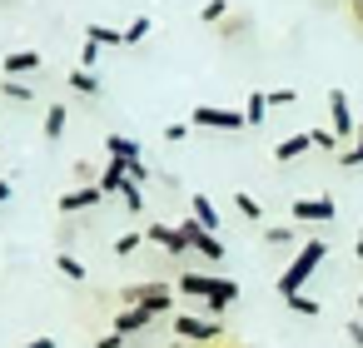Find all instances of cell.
Returning <instances> with one entry per match:
<instances>
[{
	"label": "cell",
	"mask_w": 363,
	"mask_h": 348,
	"mask_svg": "<svg viewBox=\"0 0 363 348\" xmlns=\"http://www.w3.org/2000/svg\"><path fill=\"white\" fill-rule=\"evenodd\" d=\"M174 288L189 293V298H204L209 313H224L229 303H239V284L234 279H219V274H179Z\"/></svg>",
	"instance_id": "6da1fadb"
},
{
	"label": "cell",
	"mask_w": 363,
	"mask_h": 348,
	"mask_svg": "<svg viewBox=\"0 0 363 348\" xmlns=\"http://www.w3.org/2000/svg\"><path fill=\"white\" fill-rule=\"evenodd\" d=\"M323 254H328V239H323V234H318V239H308V244L294 254V264H289V269L274 279V288H279L284 298H289V293H303V284L313 279V269L323 264Z\"/></svg>",
	"instance_id": "7a4b0ae2"
},
{
	"label": "cell",
	"mask_w": 363,
	"mask_h": 348,
	"mask_svg": "<svg viewBox=\"0 0 363 348\" xmlns=\"http://www.w3.org/2000/svg\"><path fill=\"white\" fill-rule=\"evenodd\" d=\"M189 125H194V130H224V135H234V130H244V110H224V105H194V110H189Z\"/></svg>",
	"instance_id": "3957f363"
},
{
	"label": "cell",
	"mask_w": 363,
	"mask_h": 348,
	"mask_svg": "<svg viewBox=\"0 0 363 348\" xmlns=\"http://www.w3.org/2000/svg\"><path fill=\"white\" fill-rule=\"evenodd\" d=\"M120 298L130 303V308H160V313H169L174 308V293H169V284H130V288H120Z\"/></svg>",
	"instance_id": "277c9868"
},
{
	"label": "cell",
	"mask_w": 363,
	"mask_h": 348,
	"mask_svg": "<svg viewBox=\"0 0 363 348\" xmlns=\"http://www.w3.org/2000/svg\"><path fill=\"white\" fill-rule=\"evenodd\" d=\"M105 150H110V159H115V164H125V169H130V179H140V184L150 179V169H145V159H140V145H135V140L110 135V140H105Z\"/></svg>",
	"instance_id": "5b68a950"
},
{
	"label": "cell",
	"mask_w": 363,
	"mask_h": 348,
	"mask_svg": "<svg viewBox=\"0 0 363 348\" xmlns=\"http://www.w3.org/2000/svg\"><path fill=\"white\" fill-rule=\"evenodd\" d=\"M328 115H333V125H328V130H333V140H338V150H343V145L353 140V130H358V125H353V110H348V95H343V90H328Z\"/></svg>",
	"instance_id": "8992f818"
},
{
	"label": "cell",
	"mask_w": 363,
	"mask_h": 348,
	"mask_svg": "<svg viewBox=\"0 0 363 348\" xmlns=\"http://www.w3.org/2000/svg\"><path fill=\"white\" fill-rule=\"evenodd\" d=\"M338 214V204L328 199V194H313V199H294V219L298 224H328Z\"/></svg>",
	"instance_id": "52a82bcc"
},
{
	"label": "cell",
	"mask_w": 363,
	"mask_h": 348,
	"mask_svg": "<svg viewBox=\"0 0 363 348\" xmlns=\"http://www.w3.org/2000/svg\"><path fill=\"white\" fill-rule=\"evenodd\" d=\"M179 234H184V244L194 249V254H204V259H224V244L204 229V224H194V219H184L179 224Z\"/></svg>",
	"instance_id": "ba28073f"
},
{
	"label": "cell",
	"mask_w": 363,
	"mask_h": 348,
	"mask_svg": "<svg viewBox=\"0 0 363 348\" xmlns=\"http://www.w3.org/2000/svg\"><path fill=\"white\" fill-rule=\"evenodd\" d=\"M174 333H179L184 343H189V338H194V343H204V338H219V323H214V318H194V313H179V318H174Z\"/></svg>",
	"instance_id": "9c48e42d"
},
{
	"label": "cell",
	"mask_w": 363,
	"mask_h": 348,
	"mask_svg": "<svg viewBox=\"0 0 363 348\" xmlns=\"http://www.w3.org/2000/svg\"><path fill=\"white\" fill-rule=\"evenodd\" d=\"M145 239H150V244H160V249H164V254H174V259L189 249V244H184V234H179V224H150V229H145Z\"/></svg>",
	"instance_id": "30bf717a"
},
{
	"label": "cell",
	"mask_w": 363,
	"mask_h": 348,
	"mask_svg": "<svg viewBox=\"0 0 363 348\" xmlns=\"http://www.w3.org/2000/svg\"><path fill=\"white\" fill-rule=\"evenodd\" d=\"M105 199V189L100 184H85V189H70V194H60V214H80V209H95Z\"/></svg>",
	"instance_id": "8fae6325"
},
{
	"label": "cell",
	"mask_w": 363,
	"mask_h": 348,
	"mask_svg": "<svg viewBox=\"0 0 363 348\" xmlns=\"http://www.w3.org/2000/svg\"><path fill=\"white\" fill-rule=\"evenodd\" d=\"M155 313H160V308H125V313H115V333H125V338H130V333L150 328V323H155Z\"/></svg>",
	"instance_id": "7c38bea8"
},
{
	"label": "cell",
	"mask_w": 363,
	"mask_h": 348,
	"mask_svg": "<svg viewBox=\"0 0 363 348\" xmlns=\"http://www.w3.org/2000/svg\"><path fill=\"white\" fill-rule=\"evenodd\" d=\"M0 70L6 75H40V50H16V55L0 60Z\"/></svg>",
	"instance_id": "4fadbf2b"
},
{
	"label": "cell",
	"mask_w": 363,
	"mask_h": 348,
	"mask_svg": "<svg viewBox=\"0 0 363 348\" xmlns=\"http://www.w3.org/2000/svg\"><path fill=\"white\" fill-rule=\"evenodd\" d=\"M308 150H313V135H289V140L274 145V159H279V164H294V159L308 155Z\"/></svg>",
	"instance_id": "5bb4252c"
},
{
	"label": "cell",
	"mask_w": 363,
	"mask_h": 348,
	"mask_svg": "<svg viewBox=\"0 0 363 348\" xmlns=\"http://www.w3.org/2000/svg\"><path fill=\"white\" fill-rule=\"evenodd\" d=\"M189 219H194V224H204L209 234H219V214H214L209 194H194V199H189Z\"/></svg>",
	"instance_id": "9a60e30c"
},
{
	"label": "cell",
	"mask_w": 363,
	"mask_h": 348,
	"mask_svg": "<svg viewBox=\"0 0 363 348\" xmlns=\"http://www.w3.org/2000/svg\"><path fill=\"white\" fill-rule=\"evenodd\" d=\"M85 40L100 45V50H120L125 45V30H110V26H85Z\"/></svg>",
	"instance_id": "2e32d148"
},
{
	"label": "cell",
	"mask_w": 363,
	"mask_h": 348,
	"mask_svg": "<svg viewBox=\"0 0 363 348\" xmlns=\"http://www.w3.org/2000/svg\"><path fill=\"white\" fill-rule=\"evenodd\" d=\"M264 120H269V95L254 90V95L244 100V125H264Z\"/></svg>",
	"instance_id": "e0dca14e"
},
{
	"label": "cell",
	"mask_w": 363,
	"mask_h": 348,
	"mask_svg": "<svg viewBox=\"0 0 363 348\" xmlns=\"http://www.w3.org/2000/svg\"><path fill=\"white\" fill-rule=\"evenodd\" d=\"M125 184H130V169L110 159V164H105V174H100V189H105V194H120Z\"/></svg>",
	"instance_id": "ac0fdd59"
},
{
	"label": "cell",
	"mask_w": 363,
	"mask_h": 348,
	"mask_svg": "<svg viewBox=\"0 0 363 348\" xmlns=\"http://www.w3.org/2000/svg\"><path fill=\"white\" fill-rule=\"evenodd\" d=\"M338 164H348V169H358L363 164V120H358V130H353V140L338 150Z\"/></svg>",
	"instance_id": "d6986e66"
},
{
	"label": "cell",
	"mask_w": 363,
	"mask_h": 348,
	"mask_svg": "<svg viewBox=\"0 0 363 348\" xmlns=\"http://www.w3.org/2000/svg\"><path fill=\"white\" fill-rule=\"evenodd\" d=\"M65 125H70V110H65V105H50V110H45V140H60Z\"/></svg>",
	"instance_id": "ffe728a7"
},
{
	"label": "cell",
	"mask_w": 363,
	"mask_h": 348,
	"mask_svg": "<svg viewBox=\"0 0 363 348\" xmlns=\"http://www.w3.org/2000/svg\"><path fill=\"white\" fill-rule=\"evenodd\" d=\"M65 80H70V90H80V95H100V75H95V70H70Z\"/></svg>",
	"instance_id": "44dd1931"
},
{
	"label": "cell",
	"mask_w": 363,
	"mask_h": 348,
	"mask_svg": "<svg viewBox=\"0 0 363 348\" xmlns=\"http://www.w3.org/2000/svg\"><path fill=\"white\" fill-rule=\"evenodd\" d=\"M120 204H125L130 214H140V209H145V184H140V179H130V184L120 189Z\"/></svg>",
	"instance_id": "7402d4cb"
},
{
	"label": "cell",
	"mask_w": 363,
	"mask_h": 348,
	"mask_svg": "<svg viewBox=\"0 0 363 348\" xmlns=\"http://www.w3.org/2000/svg\"><path fill=\"white\" fill-rule=\"evenodd\" d=\"M55 269H60L70 284H85V264H80L75 254H60V259H55Z\"/></svg>",
	"instance_id": "603a6c76"
},
{
	"label": "cell",
	"mask_w": 363,
	"mask_h": 348,
	"mask_svg": "<svg viewBox=\"0 0 363 348\" xmlns=\"http://www.w3.org/2000/svg\"><path fill=\"white\" fill-rule=\"evenodd\" d=\"M284 303H289L298 318H318V298H308V293H289Z\"/></svg>",
	"instance_id": "cb8c5ba5"
},
{
	"label": "cell",
	"mask_w": 363,
	"mask_h": 348,
	"mask_svg": "<svg viewBox=\"0 0 363 348\" xmlns=\"http://www.w3.org/2000/svg\"><path fill=\"white\" fill-rule=\"evenodd\" d=\"M0 95H6V100H21V105H26V100H35V90H30V85H21V80H0Z\"/></svg>",
	"instance_id": "d4e9b609"
},
{
	"label": "cell",
	"mask_w": 363,
	"mask_h": 348,
	"mask_svg": "<svg viewBox=\"0 0 363 348\" xmlns=\"http://www.w3.org/2000/svg\"><path fill=\"white\" fill-rule=\"evenodd\" d=\"M150 30H155V26H150V16H140V21H130V26H125V45H140V40H145Z\"/></svg>",
	"instance_id": "484cf974"
},
{
	"label": "cell",
	"mask_w": 363,
	"mask_h": 348,
	"mask_svg": "<svg viewBox=\"0 0 363 348\" xmlns=\"http://www.w3.org/2000/svg\"><path fill=\"white\" fill-rule=\"evenodd\" d=\"M264 244H274V249H289V244H294V229H289V224H274V229H264Z\"/></svg>",
	"instance_id": "4316f807"
},
{
	"label": "cell",
	"mask_w": 363,
	"mask_h": 348,
	"mask_svg": "<svg viewBox=\"0 0 363 348\" xmlns=\"http://www.w3.org/2000/svg\"><path fill=\"white\" fill-rule=\"evenodd\" d=\"M234 204H239V214H244V219H264V204H259L254 194H234Z\"/></svg>",
	"instance_id": "83f0119b"
},
{
	"label": "cell",
	"mask_w": 363,
	"mask_h": 348,
	"mask_svg": "<svg viewBox=\"0 0 363 348\" xmlns=\"http://www.w3.org/2000/svg\"><path fill=\"white\" fill-rule=\"evenodd\" d=\"M140 244H145V234H120V239H115V259H130Z\"/></svg>",
	"instance_id": "f1b7e54d"
},
{
	"label": "cell",
	"mask_w": 363,
	"mask_h": 348,
	"mask_svg": "<svg viewBox=\"0 0 363 348\" xmlns=\"http://www.w3.org/2000/svg\"><path fill=\"white\" fill-rule=\"evenodd\" d=\"M313 135V150H323V155H338V140H333V130H308Z\"/></svg>",
	"instance_id": "f546056e"
},
{
	"label": "cell",
	"mask_w": 363,
	"mask_h": 348,
	"mask_svg": "<svg viewBox=\"0 0 363 348\" xmlns=\"http://www.w3.org/2000/svg\"><path fill=\"white\" fill-rule=\"evenodd\" d=\"M294 100H298L294 90H269V110H289Z\"/></svg>",
	"instance_id": "4dcf8cb0"
},
{
	"label": "cell",
	"mask_w": 363,
	"mask_h": 348,
	"mask_svg": "<svg viewBox=\"0 0 363 348\" xmlns=\"http://www.w3.org/2000/svg\"><path fill=\"white\" fill-rule=\"evenodd\" d=\"M229 16V0H209V6H204V21L214 26V21H224Z\"/></svg>",
	"instance_id": "1f68e13d"
},
{
	"label": "cell",
	"mask_w": 363,
	"mask_h": 348,
	"mask_svg": "<svg viewBox=\"0 0 363 348\" xmlns=\"http://www.w3.org/2000/svg\"><path fill=\"white\" fill-rule=\"evenodd\" d=\"M343 333H348V343H358V348H363V323H358V318H348V323H343Z\"/></svg>",
	"instance_id": "d6a6232c"
},
{
	"label": "cell",
	"mask_w": 363,
	"mask_h": 348,
	"mask_svg": "<svg viewBox=\"0 0 363 348\" xmlns=\"http://www.w3.org/2000/svg\"><path fill=\"white\" fill-rule=\"evenodd\" d=\"M184 135H189V125H164V140H169V145H179Z\"/></svg>",
	"instance_id": "836d02e7"
},
{
	"label": "cell",
	"mask_w": 363,
	"mask_h": 348,
	"mask_svg": "<svg viewBox=\"0 0 363 348\" xmlns=\"http://www.w3.org/2000/svg\"><path fill=\"white\" fill-rule=\"evenodd\" d=\"M100 348H125V333H110V338H100Z\"/></svg>",
	"instance_id": "e575fe53"
},
{
	"label": "cell",
	"mask_w": 363,
	"mask_h": 348,
	"mask_svg": "<svg viewBox=\"0 0 363 348\" xmlns=\"http://www.w3.org/2000/svg\"><path fill=\"white\" fill-rule=\"evenodd\" d=\"M26 348H55V338H30Z\"/></svg>",
	"instance_id": "d590c367"
},
{
	"label": "cell",
	"mask_w": 363,
	"mask_h": 348,
	"mask_svg": "<svg viewBox=\"0 0 363 348\" xmlns=\"http://www.w3.org/2000/svg\"><path fill=\"white\" fill-rule=\"evenodd\" d=\"M11 199V179H0V204H6Z\"/></svg>",
	"instance_id": "8d00e7d4"
},
{
	"label": "cell",
	"mask_w": 363,
	"mask_h": 348,
	"mask_svg": "<svg viewBox=\"0 0 363 348\" xmlns=\"http://www.w3.org/2000/svg\"><path fill=\"white\" fill-rule=\"evenodd\" d=\"M353 21H358V26H363V0H353Z\"/></svg>",
	"instance_id": "74e56055"
},
{
	"label": "cell",
	"mask_w": 363,
	"mask_h": 348,
	"mask_svg": "<svg viewBox=\"0 0 363 348\" xmlns=\"http://www.w3.org/2000/svg\"><path fill=\"white\" fill-rule=\"evenodd\" d=\"M353 254H358V259H363V229H358V244H353Z\"/></svg>",
	"instance_id": "f35d334b"
},
{
	"label": "cell",
	"mask_w": 363,
	"mask_h": 348,
	"mask_svg": "<svg viewBox=\"0 0 363 348\" xmlns=\"http://www.w3.org/2000/svg\"><path fill=\"white\" fill-rule=\"evenodd\" d=\"M358 308H363V288H358Z\"/></svg>",
	"instance_id": "ab89813d"
},
{
	"label": "cell",
	"mask_w": 363,
	"mask_h": 348,
	"mask_svg": "<svg viewBox=\"0 0 363 348\" xmlns=\"http://www.w3.org/2000/svg\"><path fill=\"white\" fill-rule=\"evenodd\" d=\"M174 348H194V343H174Z\"/></svg>",
	"instance_id": "60d3db41"
}]
</instances>
